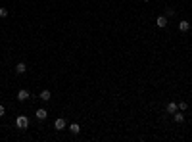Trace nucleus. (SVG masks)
<instances>
[{"label": "nucleus", "mask_w": 192, "mask_h": 142, "mask_svg": "<svg viewBox=\"0 0 192 142\" xmlns=\"http://www.w3.org/2000/svg\"><path fill=\"white\" fill-rule=\"evenodd\" d=\"M15 125H17V129H21V131H25L27 127H29V119H27L25 115H19L17 119H15Z\"/></svg>", "instance_id": "nucleus-1"}, {"label": "nucleus", "mask_w": 192, "mask_h": 142, "mask_svg": "<svg viewBox=\"0 0 192 142\" xmlns=\"http://www.w3.org/2000/svg\"><path fill=\"white\" fill-rule=\"evenodd\" d=\"M54 129L56 131H64L65 129V119L64 117H58L56 121H54Z\"/></svg>", "instance_id": "nucleus-2"}, {"label": "nucleus", "mask_w": 192, "mask_h": 142, "mask_svg": "<svg viewBox=\"0 0 192 142\" xmlns=\"http://www.w3.org/2000/svg\"><path fill=\"white\" fill-rule=\"evenodd\" d=\"M35 117H37V119H40V121H44L46 117H48V111H46L44 108H38V110L35 111Z\"/></svg>", "instance_id": "nucleus-3"}, {"label": "nucleus", "mask_w": 192, "mask_h": 142, "mask_svg": "<svg viewBox=\"0 0 192 142\" xmlns=\"http://www.w3.org/2000/svg\"><path fill=\"white\" fill-rule=\"evenodd\" d=\"M17 100H19V102H25V100H29V90H27V88H21V90L17 92Z\"/></svg>", "instance_id": "nucleus-4"}, {"label": "nucleus", "mask_w": 192, "mask_h": 142, "mask_svg": "<svg viewBox=\"0 0 192 142\" xmlns=\"http://www.w3.org/2000/svg\"><path fill=\"white\" fill-rule=\"evenodd\" d=\"M175 111H179V104L177 102H169L167 104V113H175Z\"/></svg>", "instance_id": "nucleus-5"}, {"label": "nucleus", "mask_w": 192, "mask_h": 142, "mask_svg": "<svg viewBox=\"0 0 192 142\" xmlns=\"http://www.w3.org/2000/svg\"><path fill=\"white\" fill-rule=\"evenodd\" d=\"M69 133L71 135H79V133H81V125H79V123H71L69 125Z\"/></svg>", "instance_id": "nucleus-6"}, {"label": "nucleus", "mask_w": 192, "mask_h": 142, "mask_svg": "<svg viewBox=\"0 0 192 142\" xmlns=\"http://www.w3.org/2000/svg\"><path fill=\"white\" fill-rule=\"evenodd\" d=\"M25 71H27V65L23 64V62H19V64L15 65V73H17V75H23Z\"/></svg>", "instance_id": "nucleus-7"}, {"label": "nucleus", "mask_w": 192, "mask_h": 142, "mask_svg": "<svg viewBox=\"0 0 192 142\" xmlns=\"http://www.w3.org/2000/svg\"><path fill=\"white\" fill-rule=\"evenodd\" d=\"M50 90H48V88H44V90L40 92V100H42V102H50Z\"/></svg>", "instance_id": "nucleus-8"}, {"label": "nucleus", "mask_w": 192, "mask_h": 142, "mask_svg": "<svg viewBox=\"0 0 192 142\" xmlns=\"http://www.w3.org/2000/svg\"><path fill=\"white\" fill-rule=\"evenodd\" d=\"M156 23H158V27H160V29H163V27H167V17H165V15H160Z\"/></svg>", "instance_id": "nucleus-9"}, {"label": "nucleus", "mask_w": 192, "mask_h": 142, "mask_svg": "<svg viewBox=\"0 0 192 142\" xmlns=\"http://www.w3.org/2000/svg\"><path fill=\"white\" fill-rule=\"evenodd\" d=\"M179 29L183 33H186L188 29H190V23H188V21H181V23H179Z\"/></svg>", "instance_id": "nucleus-10"}, {"label": "nucleus", "mask_w": 192, "mask_h": 142, "mask_svg": "<svg viewBox=\"0 0 192 142\" xmlns=\"http://www.w3.org/2000/svg\"><path fill=\"white\" fill-rule=\"evenodd\" d=\"M173 119H175L177 123H183V121H185V115L179 113V111H175V113H173Z\"/></svg>", "instance_id": "nucleus-11"}, {"label": "nucleus", "mask_w": 192, "mask_h": 142, "mask_svg": "<svg viewBox=\"0 0 192 142\" xmlns=\"http://www.w3.org/2000/svg\"><path fill=\"white\" fill-rule=\"evenodd\" d=\"M163 15H165V17H173V15H175V10H173V8H165V13H163Z\"/></svg>", "instance_id": "nucleus-12"}, {"label": "nucleus", "mask_w": 192, "mask_h": 142, "mask_svg": "<svg viewBox=\"0 0 192 142\" xmlns=\"http://www.w3.org/2000/svg\"><path fill=\"white\" fill-rule=\"evenodd\" d=\"M0 17H2V19L8 17V8H0Z\"/></svg>", "instance_id": "nucleus-13"}, {"label": "nucleus", "mask_w": 192, "mask_h": 142, "mask_svg": "<svg viewBox=\"0 0 192 142\" xmlns=\"http://www.w3.org/2000/svg\"><path fill=\"white\" fill-rule=\"evenodd\" d=\"M179 110H181V111L188 110V104H186V102H179Z\"/></svg>", "instance_id": "nucleus-14"}, {"label": "nucleus", "mask_w": 192, "mask_h": 142, "mask_svg": "<svg viewBox=\"0 0 192 142\" xmlns=\"http://www.w3.org/2000/svg\"><path fill=\"white\" fill-rule=\"evenodd\" d=\"M4 113H6V110H4V106L0 104V117H4Z\"/></svg>", "instance_id": "nucleus-15"}, {"label": "nucleus", "mask_w": 192, "mask_h": 142, "mask_svg": "<svg viewBox=\"0 0 192 142\" xmlns=\"http://www.w3.org/2000/svg\"><path fill=\"white\" fill-rule=\"evenodd\" d=\"M142 2H150V0H142Z\"/></svg>", "instance_id": "nucleus-16"}]
</instances>
